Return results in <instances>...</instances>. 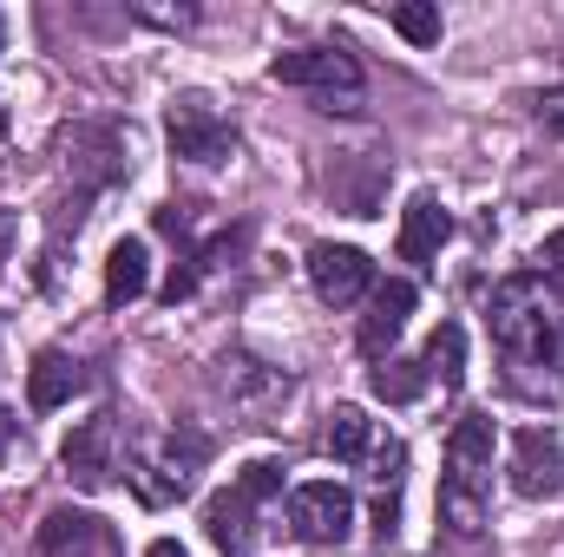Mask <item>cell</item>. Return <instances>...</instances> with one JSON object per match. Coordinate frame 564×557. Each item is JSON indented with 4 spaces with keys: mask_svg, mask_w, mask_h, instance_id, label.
<instances>
[{
    "mask_svg": "<svg viewBox=\"0 0 564 557\" xmlns=\"http://www.w3.org/2000/svg\"><path fill=\"white\" fill-rule=\"evenodd\" d=\"M308 282L328 308H355L368 288H375V263L355 250V243H315L308 250Z\"/></svg>",
    "mask_w": 564,
    "mask_h": 557,
    "instance_id": "9",
    "label": "cell"
},
{
    "mask_svg": "<svg viewBox=\"0 0 564 557\" xmlns=\"http://www.w3.org/2000/svg\"><path fill=\"white\" fill-rule=\"evenodd\" d=\"M446 237H453V217H446V204L421 190V197L408 204V217H401V263H433Z\"/></svg>",
    "mask_w": 564,
    "mask_h": 557,
    "instance_id": "15",
    "label": "cell"
},
{
    "mask_svg": "<svg viewBox=\"0 0 564 557\" xmlns=\"http://www.w3.org/2000/svg\"><path fill=\"white\" fill-rule=\"evenodd\" d=\"M40 557H106V525L93 512L59 505L40 518Z\"/></svg>",
    "mask_w": 564,
    "mask_h": 557,
    "instance_id": "13",
    "label": "cell"
},
{
    "mask_svg": "<svg viewBox=\"0 0 564 557\" xmlns=\"http://www.w3.org/2000/svg\"><path fill=\"white\" fill-rule=\"evenodd\" d=\"M394 33H401V40H414V46H433V40H440V7H426V0L394 7Z\"/></svg>",
    "mask_w": 564,
    "mask_h": 557,
    "instance_id": "20",
    "label": "cell"
},
{
    "mask_svg": "<svg viewBox=\"0 0 564 557\" xmlns=\"http://www.w3.org/2000/svg\"><path fill=\"white\" fill-rule=\"evenodd\" d=\"M328 452L348 459V466H361L375 452V419L361 414V407H335L328 414Z\"/></svg>",
    "mask_w": 564,
    "mask_h": 557,
    "instance_id": "18",
    "label": "cell"
},
{
    "mask_svg": "<svg viewBox=\"0 0 564 557\" xmlns=\"http://www.w3.org/2000/svg\"><path fill=\"white\" fill-rule=\"evenodd\" d=\"M539 125H545V132H558V139H564V86H558V92H545V99H539Z\"/></svg>",
    "mask_w": 564,
    "mask_h": 557,
    "instance_id": "21",
    "label": "cell"
},
{
    "mask_svg": "<svg viewBox=\"0 0 564 557\" xmlns=\"http://www.w3.org/2000/svg\"><path fill=\"white\" fill-rule=\"evenodd\" d=\"M289 525H295L302 545H348V532H355V499H348V485H335V479L295 485V492H289Z\"/></svg>",
    "mask_w": 564,
    "mask_h": 557,
    "instance_id": "6",
    "label": "cell"
},
{
    "mask_svg": "<svg viewBox=\"0 0 564 557\" xmlns=\"http://www.w3.org/2000/svg\"><path fill=\"white\" fill-rule=\"evenodd\" d=\"M408 315H414V282H401V276L381 282L375 302H368V315H361V354L388 361L394 341H401V328H408Z\"/></svg>",
    "mask_w": 564,
    "mask_h": 557,
    "instance_id": "11",
    "label": "cell"
},
{
    "mask_svg": "<svg viewBox=\"0 0 564 557\" xmlns=\"http://www.w3.org/2000/svg\"><path fill=\"white\" fill-rule=\"evenodd\" d=\"M79 387H86V368H79L73 354H53V348H46V354L26 368V407H33V414H53V407H66Z\"/></svg>",
    "mask_w": 564,
    "mask_h": 557,
    "instance_id": "14",
    "label": "cell"
},
{
    "mask_svg": "<svg viewBox=\"0 0 564 557\" xmlns=\"http://www.w3.org/2000/svg\"><path fill=\"white\" fill-rule=\"evenodd\" d=\"M164 132H171V151H177L184 164H224V157H237V132H230L204 99H177V106L164 112Z\"/></svg>",
    "mask_w": 564,
    "mask_h": 557,
    "instance_id": "8",
    "label": "cell"
},
{
    "mask_svg": "<svg viewBox=\"0 0 564 557\" xmlns=\"http://www.w3.org/2000/svg\"><path fill=\"white\" fill-rule=\"evenodd\" d=\"M421 368H426V381H440L446 394L466 381V328H459V321H440V328H433V341H426Z\"/></svg>",
    "mask_w": 564,
    "mask_h": 557,
    "instance_id": "17",
    "label": "cell"
},
{
    "mask_svg": "<svg viewBox=\"0 0 564 557\" xmlns=\"http://www.w3.org/2000/svg\"><path fill=\"white\" fill-rule=\"evenodd\" d=\"M59 466L79 492H106L119 472V414H93L86 426H73V439L59 446Z\"/></svg>",
    "mask_w": 564,
    "mask_h": 557,
    "instance_id": "7",
    "label": "cell"
},
{
    "mask_svg": "<svg viewBox=\"0 0 564 557\" xmlns=\"http://www.w3.org/2000/svg\"><path fill=\"white\" fill-rule=\"evenodd\" d=\"M66 171H79L93 190L112 184V177L126 171V139H119L112 125H73V132H66Z\"/></svg>",
    "mask_w": 564,
    "mask_h": 557,
    "instance_id": "12",
    "label": "cell"
},
{
    "mask_svg": "<svg viewBox=\"0 0 564 557\" xmlns=\"http://www.w3.org/2000/svg\"><path fill=\"white\" fill-rule=\"evenodd\" d=\"M144 557H191V551H184V545H171V538H158V545H151Z\"/></svg>",
    "mask_w": 564,
    "mask_h": 557,
    "instance_id": "24",
    "label": "cell"
},
{
    "mask_svg": "<svg viewBox=\"0 0 564 557\" xmlns=\"http://www.w3.org/2000/svg\"><path fill=\"white\" fill-rule=\"evenodd\" d=\"M7 250H13V217L0 210V263H7Z\"/></svg>",
    "mask_w": 564,
    "mask_h": 557,
    "instance_id": "23",
    "label": "cell"
},
{
    "mask_svg": "<svg viewBox=\"0 0 564 557\" xmlns=\"http://www.w3.org/2000/svg\"><path fill=\"white\" fill-rule=\"evenodd\" d=\"M539 263H545V276H552V282H564V230H552V237H545Z\"/></svg>",
    "mask_w": 564,
    "mask_h": 557,
    "instance_id": "22",
    "label": "cell"
},
{
    "mask_svg": "<svg viewBox=\"0 0 564 557\" xmlns=\"http://www.w3.org/2000/svg\"><path fill=\"white\" fill-rule=\"evenodd\" d=\"M421 387H426V368H421V361H394V354H388V361L375 368V394H381V401H394V407L421 401Z\"/></svg>",
    "mask_w": 564,
    "mask_h": 557,
    "instance_id": "19",
    "label": "cell"
},
{
    "mask_svg": "<svg viewBox=\"0 0 564 557\" xmlns=\"http://www.w3.org/2000/svg\"><path fill=\"white\" fill-rule=\"evenodd\" d=\"M204 459H210V439L204 433H191V426L151 433V439L132 446V485H139L144 505H171V499H184L197 485Z\"/></svg>",
    "mask_w": 564,
    "mask_h": 557,
    "instance_id": "3",
    "label": "cell"
},
{
    "mask_svg": "<svg viewBox=\"0 0 564 557\" xmlns=\"http://www.w3.org/2000/svg\"><path fill=\"white\" fill-rule=\"evenodd\" d=\"M0 33H7V26H0Z\"/></svg>",
    "mask_w": 564,
    "mask_h": 557,
    "instance_id": "26",
    "label": "cell"
},
{
    "mask_svg": "<svg viewBox=\"0 0 564 557\" xmlns=\"http://www.w3.org/2000/svg\"><path fill=\"white\" fill-rule=\"evenodd\" d=\"M486 485H492V419L459 414L446 433V479H440V525L453 538L486 532Z\"/></svg>",
    "mask_w": 564,
    "mask_h": 557,
    "instance_id": "2",
    "label": "cell"
},
{
    "mask_svg": "<svg viewBox=\"0 0 564 557\" xmlns=\"http://www.w3.org/2000/svg\"><path fill=\"white\" fill-rule=\"evenodd\" d=\"M13 446V419H7V407H0V452Z\"/></svg>",
    "mask_w": 564,
    "mask_h": 557,
    "instance_id": "25",
    "label": "cell"
},
{
    "mask_svg": "<svg viewBox=\"0 0 564 557\" xmlns=\"http://www.w3.org/2000/svg\"><path fill=\"white\" fill-rule=\"evenodd\" d=\"M492 341L512 368H558L564 354V302L545 276H506L492 288Z\"/></svg>",
    "mask_w": 564,
    "mask_h": 557,
    "instance_id": "1",
    "label": "cell"
},
{
    "mask_svg": "<svg viewBox=\"0 0 564 557\" xmlns=\"http://www.w3.org/2000/svg\"><path fill=\"white\" fill-rule=\"evenodd\" d=\"M512 492L519 499H552L564 492V446L552 426H525L512 439Z\"/></svg>",
    "mask_w": 564,
    "mask_h": 557,
    "instance_id": "10",
    "label": "cell"
},
{
    "mask_svg": "<svg viewBox=\"0 0 564 557\" xmlns=\"http://www.w3.org/2000/svg\"><path fill=\"white\" fill-rule=\"evenodd\" d=\"M270 79H276V86H302V92H322L328 112H335V92H341V106H355V92H361V59L341 53V46H295V53H276V59H270Z\"/></svg>",
    "mask_w": 564,
    "mask_h": 557,
    "instance_id": "5",
    "label": "cell"
},
{
    "mask_svg": "<svg viewBox=\"0 0 564 557\" xmlns=\"http://www.w3.org/2000/svg\"><path fill=\"white\" fill-rule=\"evenodd\" d=\"M144 282H151V250H144V237H126V243L106 256V302H112V308L139 302Z\"/></svg>",
    "mask_w": 564,
    "mask_h": 557,
    "instance_id": "16",
    "label": "cell"
},
{
    "mask_svg": "<svg viewBox=\"0 0 564 557\" xmlns=\"http://www.w3.org/2000/svg\"><path fill=\"white\" fill-rule=\"evenodd\" d=\"M276 492H282V466H270V459L243 466V472L230 479V492H217V499L204 505V532L217 538V551L250 557V545H257V512H263Z\"/></svg>",
    "mask_w": 564,
    "mask_h": 557,
    "instance_id": "4",
    "label": "cell"
}]
</instances>
